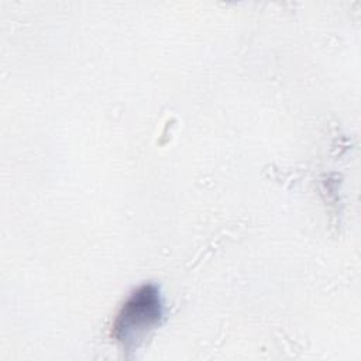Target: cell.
<instances>
[{"instance_id":"1","label":"cell","mask_w":361,"mask_h":361,"mask_svg":"<svg viewBox=\"0 0 361 361\" xmlns=\"http://www.w3.org/2000/svg\"><path fill=\"white\" fill-rule=\"evenodd\" d=\"M162 314L159 289L154 283H144L123 303L113 323L111 336L126 350H133L161 323Z\"/></svg>"}]
</instances>
